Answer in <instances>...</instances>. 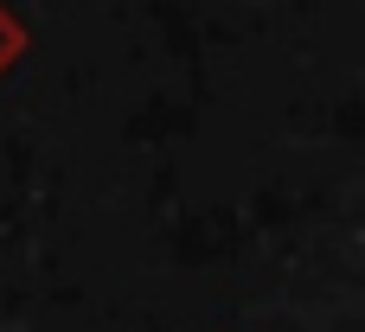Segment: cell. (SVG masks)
<instances>
[{
	"label": "cell",
	"instance_id": "1",
	"mask_svg": "<svg viewBox=\"0 0 365 332\" xmlns=\"http://www.w3.org/2000/svg\"><path fill=\"white\" fill-rule=\"evenodd\" d=\"M19 58H26V26L0 6V70H6V64H19Z\"/></svg>",
	"mask_w": 365,
	"mask_h": 332
}]
</instances>
